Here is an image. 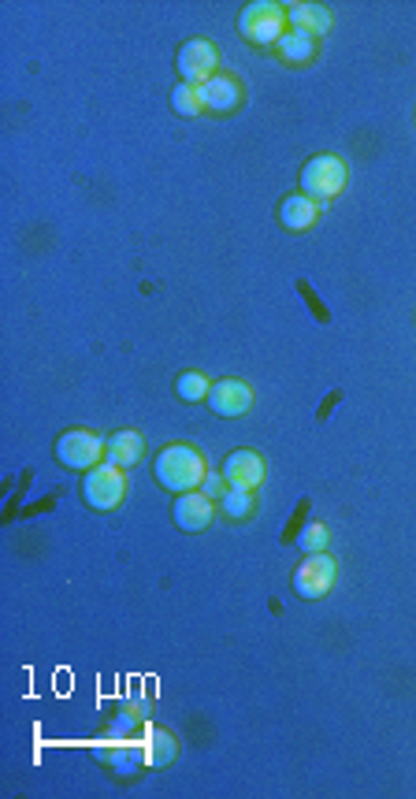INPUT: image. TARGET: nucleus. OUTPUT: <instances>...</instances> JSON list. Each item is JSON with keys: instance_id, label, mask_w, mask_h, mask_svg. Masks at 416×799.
Here are the masks:
<instances>
[{"instance_id": "nucleus-6", "label": "nucleus", "mask_w": 416, "mask_h": 799, "mask_svg": "<svg viewBox=\"0 0 416 799\" xmlns=\"http://www.w3.org/2000/svg\"><path fill=\"white\" fill-rule=\"evenodd\" d=\"M335 577H338V565L331 554L327 551L309 554V558L294 569V591H298L301 599H324L327 591L335 588Z\"/></svg>"}, {"instance_id": "nucleus-3", "label": "nucleus", "mask_w": 416, "mask_h": 799, "mask_svg": "<svg viewBox=\"0 0 416 799\" xmlns=\"http://www.w3.org/2000/svg\"><path fill=\"white\" fill-rule=\"evenodd\" d=\"M346 186V160L335 153H320L301 168V194L312 201H331Z\"/></svg>"}, {"instance_id": "nucleus-15", "label": "nucleus", "mask_w": 416, "mask_h": 799, "mask_svg": "<svg viewBox=\"0 0 416 799\" xmlns=\"http://www.w3.org/2000/svg\"><path fill=\"white\" fill-rule=\"evenodd\" d=\"M175 755H179V744H175V736L168 733V729H149L145 733V766H153V770H164V766H171L175 762Z\"/></svg>"}, {"instance_id": "nucleus-1", "label": "nucleus", "mask_w": 416, "mask_h": 799, "mask_svg": "<svg viewBox=\"0 0 416 799\" xmlns=\"http://www.w3.org/2000/svg\"><path fill=\"white\" fill-rule=\"evenodd\" d=\"M205 458L201 450H194L190 443H171L156 454V480L168 487V491H197L201 480H205Z\"/></svg>"}, {"instance_id": "nucleus-20", "label": "nucleus", "mask_w": 416, "mask_h": 799, "mask_svg": "<svg viewBox=\"0 0 416 799\" xmlns=\"http://www.w3.org/2000/svg\"><path fill=\"white\" fill-rule=\"evenodd\" d=\"M175 391H179L182 402H205L208 391H212V383H208L205 372H182L179 383H175Z\"/></svg>"}, {"instance_id": "nucleus-11", "label": "nucleus", "mask_w": 416, "mask_h": 799, "mask_svg": "<svg viewBox=\"0 0 416 799\" xmlns=\"http://www.w3.org/2000/svg\"><path fill=\"white\" fill-rule=\"evenodd\" d=\"M223 480H227V487L253 491L264 480V458H260L257 450H234L231 458L223 461Z\"/></svg>"}, {"instance_id": "nucleus-23", "label": "nucleus", "mask_w": 416, "mask_h": 799, "mask_svg": "<svg viewBox=\"0 0 416 799\" xmlns=\"http://www.w3.org/2000/svg\"><path fill=\"white\" fill-rule=\"evenodd\" d=\"M134 725H138V718H134V714H119L116 721H112V736H123V740H130V736H134Z\"/></svg>"}, {"instance_id": "nucleus-2", "label": "nucleus", "mask_w": 416, "mask_h": 799, "mask_svg": "<svg viewBox=\"0 0 416 799\" xmlns=\"http://www.w3.org/2000/svg\"><path fill=\"white\" fill-rule=\"evenodd\" d=\"M238 30L253 45H279L286 34V8L275 0H253L238 15Z\"/></svg>"}, {"instance_id": "nucleus-14", "label": "nucleus", "mask_w": 416, "mask_h": 799, "mask_svg": "<svg viewBox=\"0 0 416 799\" xmlns=\"http://www.w3.org/2000/svg\"><path fill=\"white\" fill-rule=\"evenodd\" d=\"M316 212H320V205H316L312 197L290 194L283 205H279V223H283L286 231H309L312 223H316Z\"/></svg>"}, {"instance_id": "nucleus-21", "label": "nucleus", "mask_w": 416, "mask_h": 799, "mask_svg": "<svg viewBox=\"0 0 416 799\" xmlns=\"http://www.w3.org/2000/svg\"><path fill=\"white\" fill-rule=\"evenodd\" d=\"M331 547V532H327V524L324 521H312L305 532H301V551H309V554H320V551H327Z\"/></svg>"}, {"instance_id": "nucleus-18", "label": "nucleus", "mask_w": 416, "mask_h": 799, "mask_svg": "<svg viewBox=\"0 0 416 799\" xmlns=\"http://www.w3.org/2000/svg\"><path fill=\"white\" fill-rule=\"evenodd\" d=\"M104 762L116 773H134L145 762V751H138V744H116L112 751H104Z\"/></svg>"}, {"instance_id": "nucleus-12", "label": "nucleus", "mask_w": 416, "mask_h": 799, "mask_svg": "<svg viewBox=\"0 0 416 799\" xmlns=\"http://www.w3.org/2000/svg\"><path fill=\"white\" fill-rule=\"evenodd\" d=\"M142 435L130 432V428H123V432H112L108 439H104V461L108 465H119V469H130V465H138L142 461Z\"/></svg>"}, {"instance_id": "nucleus-17", "label": "nucleus", "mask_w": 416, "mask_h": 799, "mask_svg": "<svg viewBox=\"0 0 416 799\" xmlns=\"http://www.w3.org/2000/svg\"><path fill=\"white\" fill-rule=\"evenodd\" d=\"M220 510L231 517V521H246L249 513L257 510V498L246 487H227V495L220 498Z\"/></svg>"}, {"instance_id": "nucleus-4", "label": "nucleus", "mask_w": 416, "mask_h": 799, "mask_svg": "<svg viewBox=\"0 0 416 799\" xmlns=\"http://www.w3.org/2000/svg\"><path fill=\"white\" fill-rule=\"evenodd\" d=\"M127 491H130L127 469L108 465V461H101L97 469H90L86 472V480H82V498H86L90 510H116L119 502L127 498Z\"/></svg>"}, {"instance_id": "nucleus-19", "label": "nucleus", "mask_w": 416, "mask_h": 799, "mask_svg": "<svg viewBox=\"0 0 416 799\" xmlns=\"http://www.w3.org/2000/svg\"><path fill=\"white\" fill-rule=\"evenodd\" d=\"M171 108H175L179 116H186V119H194V116H201V112H205L197 86H186V82H179V86L171 90Z\"/></svg>"}, {"instance_id": "nucleus-8", "label": "nucleus", "mask_w": 416, "mask_h": 799, "mask_svg": "<svg viewBox=\"0 0 416 799\" xmlns=\"http://www.w3.org/2000/svg\"><path fill=\"white\" fill-rule=\"evenodd\" d=\"M216 417H246L253 409V387L242 380H220L212 383V391L205 398Z\"/></svg>"}, {"instance_id": "nucleus-5", "label": "nucleus", "mask_w": 416, "mask_h": 799, "mask_svg": "<svg viewBox=\"0 0 416 799\" xmlns=\"http://www.w3.org/2000/svg\"><path fill=\"white\" fill-rule=\"evenodd\" d=\"M56 458L64 461L67 469H97L104 461V439L90 428H71V432L60 435L56 443Z\"/></svg>"}, {"instance_id": "nucleus-13", "label": "nucleus", "mask_w": 416, "mask_h": 799, "mask_svg": "<svg viewBox=\"0 0 416 799\" xmlns=\"http://www.w3.org/2000/svg\"><path fill=\"white\" fill-rule=\"evenodd\" d=\"M286 23L290 30H301V34H309V38H320L331 30V12L320 8V4H290L286 8Z\"/></svg>"}, {"instance_id": "nucleus-7", "label": "nucleus", "mask_w": 416, "mask_h": 799, "mask_svg": "<svg viewBox=\"0 0 416 799\" xmlns=\"http://www.w3.org/2000/svg\"><path fill=\"white\" fill-rule=\"evenodd\" d=\"M179 75L186 86H205L212 75H216V64H220V53H216V45L205 38H194L186 41L179 49Z\"/></svg>"}, {"instance_id": "nucleus-10", "label": "nucleus", "mask_w": 416, "mask_h": 799, "mask_svg": "<svg viewBox=\"0 0 416 799\" xmlns=\"http://www.w3.org/2000/svg\"><path fill=\"white\" fill-rule=\"evenodd\" d=\"M212 513H216V502L201 491H186V495L175 498V524H179L182 532H205L208 524H212Z\"/></svg>"}, {"instance_id": "nucleus-9", "label": "nucleus", "mask_w": 416, "mask_h": 799, "mask_svg": "<svg viewBox=\"0 0 416 799\" xmlns=\"http://www.w3.org/2000/svg\"><path fill=\"white\" fill-rule=\"evenodd\" d=\"M197 93H201L205 112H216V116H227L242 105V82L234 75H212L205 86H197Z\"/></svg>"}, {"instance_id": "nucleus-16", "label": "nucleus", "mask_w": 416, "mask_h": 799, "mask_svg": "<svg viewBox=\"0 0 416 799\" xmlns=\"http://www.w3.org/2000/svg\"><path fill=\"white\" fill-rule=\"evenodd\" d=\"M275 53L283 56L286 64H309L312 56H316V38L309 34H301V30H286L279 45H275Z\"/></svg>"}, {"instance_id": "nucleus-22", "label": "nucleus", "mask_w": 416, "mask_h": 799, "mask_svg": "<svg viewBox=\"0 0 416 799\" xmlns=\"http://www.w3.org/2000/svg\"><path fill=\"white\" fill-rule=\"evenodd\" d=\"M201 495H208L212 502H220L223 495H227V480H223V472H205V480H201V487H197Z\"/></svg>"}]
</instances>
